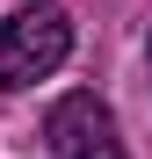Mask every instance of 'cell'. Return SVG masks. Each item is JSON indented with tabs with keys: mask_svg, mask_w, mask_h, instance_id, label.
<instances>
[{
	"mask_svg": "<svg viewBox=\"0 0 152 159\" xmlns=\"http://www.w3.org/2000/svg\"><path fill=\"white\" fill-rule=\"evenodd\" d=\"M44 138H51V152H58V159H131V152H123L116 116H109V101H94V94H65V101H51Z\"/></svg>",
	"mask_w": 152,
	"mask_h": 159,
	"instance_id": "cell-2",
	"label": "cell"
},
{
	"mask_svg": "<svg viewBox=\"0 0 152 159\" xmlns=\"http://www.w3.org/2000/svg\"><path fill=\"white\" fill-rule=\"evenodd\" d=\"M72 51V15L65 7H22L0 22V87H36V80H51L65 65Z\"/></svg>",
	"mask_w": 152,
	"mask_h": 159,
	"instance_id": "cell-1",
	"label": "cell"
}]
</instances>
